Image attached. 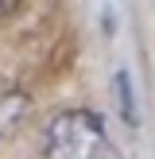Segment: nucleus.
I'll return each mask as SVG.
<instances>
[{"instance_id": "nucleus-4", "label": "nucleus", "mask_w": 155, "mask_h": 159, "mask_svg": "<svg viewBox=\"0 0 155 159\" xmlns=\"http://www.w3.org/2000/svg\"><path fill=\"white\" fill-rule=\"evenodd\" d=\"M16 8H20V0H0V20H4L8 12H16Z\"/></svg>"}, {"instance_id": "nucleus-3", "label": "nucleus", "mask_w": 155, "mask_h": 159, "mask_svg": "<svg viewBox=\"0 0 155 159\" xmlns=\"http://www.w3.org/2000/svg\"><path fill=\"white\" fill-rule=\"evenodd\" d=\"M116 93H120V113H124V120L128 124H136V105H132V78L124 74H116Z\"/></svg>"}, {"instance_id": "nucleus-1", "label": "nucleus", "mask_w": 155, "mask_h": 159, "mask_svg": "<svg viewBox=\"0 0 155 159\" xmlns=\"http://www.w3.org/2000/svg\"><path fill=\"white\" fill-rule=\"evenodd\" d=\"M46 159H120L108 140V128L89 109H66L46 124Z\"/></svg>"}, {"instance_id": "nucleus-2", "label": "nucleus", "mask_w": 155, "mask_h": 159, "mask_svg": "<svg viewBox=\"0 0 155 159\" xmlns=\"http://www.w3.org/2000/svg\"><path fill=\"white\" fill-rule=\"evenodd\" d=\"M31 113V97L27 93H0V140H8Z\"/></svg>"}]
</instances>
